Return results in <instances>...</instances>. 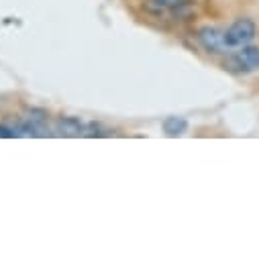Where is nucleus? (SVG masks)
<instances>
[{"label": "nucleus", "mask_w": 259, "mask_h": 259, "mask_svg": "<svg viewBox=\"0 0 259 259\" xmlns=\"http://www.w3.org/2000/svg\"><path fill=\"white\" fill-rule=\"evenodd\" d=\"M225 68L233 74H247V72L259 70V47L251 43L239 47V51H235L227 59Z\"/></svg>", "instance_id": "nucleus-2"}, {"label": "nucleus", "mask_w": 259, "mask_h": 259, "mask_svg": "<svg viewBox=\"0 0 259 259\" xmlns=\"http://www.w3.org/2000/svg\"><path fill=\"white\" fill-rule=\"evenodd\" d=\"M161 128H163V133L169 135V137H180L188 131V120L184 116H176V114H169L163 118L161 122Z\"/></svg>", "instance_id": "nucleus-6"}, {"label": "nucleus", "mask_w": 259, "mask_h": 259, "mask_svg": "<svg viewBox=\"0 0 259 259\" xmlns=\"http://www.w3.org/2000/svg\"><path fill=\"white\" fill-rule=\"evenodd\" d=\"M143 7L153 17H161L167 13L182 15L186 9H190V0H145Z\"/></svg>", "instance_id": "nucleus-3"}, {"label": "nucleus", "mask_w": 259, "mask_h": 259, "mask_svg": "<svg viewBox=\"0 0 259 259\" xmlns=\"http://www.w3.org/2000/svg\"><path fill=\"white\" fill-rule=\"evenodd\" d=\"M257 35V25L253 19H237L227 31H223V41L227 49H235V47H243L247 43H251Z\"/></svg>", "instance_id": "nucleus-1"}, {"label": "nucleus", "mask_w": 259, "mask_h": 259, "mask_svg": "<svg viewBox=\"0 0 259 259\" xmlns=\"http://www.w3.org/2000/svg\"><path fill=\"white\" fill-rule=\"evenodd\" d=\"M196 39L206 53H221L223 49H227L223 41V31H219L217 27H200Z\"/></svg>", "instance_id": "nucleus-4"}, {"label": "nucleus", "mask_w": 259, "mask_h": 259, "mask_svg": "<svg viewBox=\"0 0 259 259\" xmlns=\"http://www.w3.org/2000/svg\"><path fill=\"white\" fill-rule=\"evenodd\" d=\"M86 124L78 116H59L55 122V133L63 137H78L84 135Z\"/></svg>", "instance_id": "nucleus-5"}]
</instances>
